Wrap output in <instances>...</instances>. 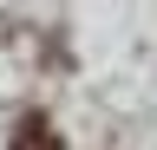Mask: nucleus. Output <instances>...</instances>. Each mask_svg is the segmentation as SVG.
<instances>
[{
    "label": "nucleus",
    "mask_w": 157,
    "mask_h": 150,
    "mask_svg": "<svg viewBox=\"0 0 157 150\" xmlns=\"http://www.w3.org/2000/svg\"><path fill=\"white\" fill-rule=\"evenodd\" d=\"M7 150H59V130H52V118H39V111H26V118L13 124Z\"/></svg>",
    "instance_id": "f257e3e1"
}]
</instances>
